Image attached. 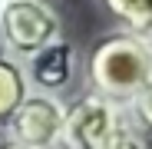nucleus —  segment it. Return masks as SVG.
Returning a JSON list of instances; mask_svg holds the SVG:
<instances>
[{
  "mask_svg": "<svg viewBox=\"0 0 152 149\" xmlns=\"http://www.w3.org/2000/svg\"><path fill=\"white\" fill-rule=\"evenodd\" d=\"M0 149H27V146H17V142H0Z\"/></svg>",
  "mask_w": 152,
  "mask_h": 149,
  "instance_id": "10",
  "label": "nucleus"
},
{
  "mask_svg": "<svg viewBox=\"0 0 152 149\" xmlns=\"http://www.w3.org/2000/svg\"><path fill=\"white\" fill-rule=\"evenodd\" d=\"M86 70L96 96L126 106V99L152 80V43L126 30L109 33L89 50Z\"/></svg>",
  "mask_w": 152,
  "mask_h": 149,
  "instance_id": "1",
  "label": "nucleus"
},
{
  "mask_svg": "<svg viewBox=\"0 0 152 149\" xmlns=\"http://www.w3.org/2000/svg\"><path fill=\"white\" fill-rule=\"evenodd\" d=\"M0 7H4V0H0Z\"/></svg>",
  "mask_w": 152,
  "mask_h": 149,
  "instance_id": "11",
  "label": "nucleus"
},
{
  "mask_svg": "<svg viewBox=\"0 0 152 149\" xmlns=\"http://www.w3.org/2000/svg\"><path fill=\"white\" fill-rule=\"evenodd\" d=\"M106 149H149V146H145V139H142L139 133H132L129 126H122V129L109 139V146H106Z\"/></svg>",
  "mask_w": 152,
  "mask_h": 149,
  "instance_id": "9",
  "label": "nucleus"
},
{
  "mask_svg": "<svg viewBox=\"0 0 152 149\" xmlns=\"http://www.w3.org/2000/svg\"><path fill=\"white\" fill-rule=\"evenodd\" d=\"M126 126L116 103L103 96H80L69 109H63L60 149H106L109 139Z\"/></svg>",
  "mask_w": 152,
  "mask_h": 149,
  "instance_id": "2",
  "label": "nucleus"
},
{
  "mask_svg": "<svg viewBox=\"0 0 152 149\" xmlns=\"http://www.w3.org/2000/svg\"><path fill=\"white\" fill-rule=\"evenodd\" d=\"M106 7L122 20L126 33L152 40V0H106Z\"/></svg>",
  "mask_w": 152,
  "mask_h": 149,
  "instance_id": "7",
  "label": "nucleus"
},
{
  "mask_svg": "<svg viewBox=\"0 0 152 149\" xmlns=\"http://www.w3.org/2000/svg\"><path fill=\"white\" fill-rule=\"evenodd\" d=\"M126 119H129L139 133L152 136V80L139 93H132L129 99H126Z\"/></svg>",
  "mask_w": 152,
  "mask_h": 149,
  "instance_id": "8",
  "label": "nucleus"
},
{
  "mask_svg": "<svg viewBox=\"0 0 152 149\" xmlns=\"http://www.w3.org/2000/svg\"><path fill=\"white\" fill-rule=\"evenodd\" d=\"M4 4H7V0H4Z\"/></svg>",
  "mask_w": 152,
  "mask_h": 149,
  "instance_id": "12",
  "label": "nucleus"
},
{
  "mask_svg": "<svg viewBox=\"0 0 152 149\" xmlns=\"http://www.w3.org/2000/svg\"><path fill=\"white\" fill-rule=\"evenodd\" d=\"M149 43H152V40H149Z\"/></svg>",
  "mask_w": 152,
  "mask_h": 149,
  "instance_id": "13",
  "label": "nucleus"
},
{
  "mask_svg": "<svg viewBox=\"0 0 152 149\" xmlns=\"http://www.w3.org/2000/svg\"><path fill=\"white\" fill-rule=\"evenodd\" d=\"M73 63H76L73 43L53 40V43H46L43 50H37V53L30 57L23 76H27V83H33L40 93H56V90H63V86L69 83Z\"/></svg>",
  "mask_w": 152,
  "mask_h": 149,
  "instance_id": "5",
  "label": "nucleus"
},
{
  "mask_svg": "<svg viewBox=\"0 0 152 149\" xmlns=\"http://www.w3.org/2000/svg\"><path fill=\"white\" fill-rule=\"evenodd\" d=\"M27 93H30V83L23 76V66L17 60L0 57V123L10 119V113L23 103Z\"/></svg>",
  "mask_w": 152,
  "mask_h": 149,
  "instance_id": "6",
  "label": "nucleus"
},
{
  "mask_svg": "<svg viewBox=\"0 0 152 149\" xmlns=\"http://www.w3.org/2000/svg\"><path fill=\"white\" fill-rule=\"evenodd\" d=\"M63 103L50 93H27L23 103L4 123L10 142L27 149H56L63 133Z\"/></svg>",
  "mask_w": 152,
  "mask_h": 149,
  "instance_id": "4",
  "label": "nucleus"
},
{
  "mask_svg": "<svg viewBox=\"0 0 152 149\" xmlns=\"http://www.w3.org/2000/svg\"><path fill=\"white\" fill-rule=\"evenodd\" d=\"M0 33L13 57L30 60L37 50L60 40V20L43 0H7L0 7Z\"/></svg>",
  "mask_w": 152,
  "mask_h": 149,
  "instance_id": "3",
  "label": "nucleus"
}]
</instances>
